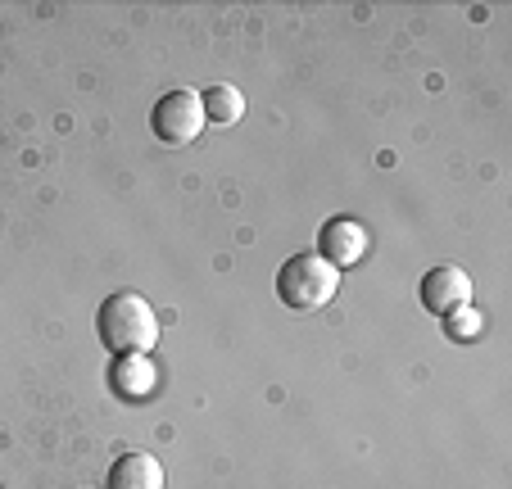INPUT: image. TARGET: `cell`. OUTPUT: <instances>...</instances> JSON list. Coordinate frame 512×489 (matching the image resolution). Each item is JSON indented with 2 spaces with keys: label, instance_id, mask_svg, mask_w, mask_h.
<instances>
[{
  "label": "cell",
  "instance_id": "277c9868",
  "mask_svg": "<svg viewBox=\"0 0 512 489\" xmlns=\"http://www.w3.org/2000/svg\"><path fill=\"white\" fill-rule=\"evenodd\" d=\"M422 308L435 317H449L454 308H467L472 304V277H467L458 263H440V268H431L422 277Z\"/></svg>",
  "mask_w": 512,
  "mask_h": 489
},
{
  "label": "cell",
  "instance_id": "7a4b0ae2",
  "mask_svg": "<svg viewBox=\"0 0 512 489\" xmlns=\"http://www.w3.org/2000/svg\"><path fill=\"white\" fill-rule=\"evenodd\" d=\"M336 290H340V272L322 254H295L277 272V299L286 308H295V313L327 308L336 299Z\"/></svg>",
  "mask_w": 512,
  "mask_h": 489
},
{
  "label": "cell",
  "instance_id": "5b68a950",
  "mask_svg": "<svg viewBox=\"0 0 512 489\" xmlns=\"http://www.w3.org/2000/svg\"><path fill=\"white\" fill-rule=\"evenodd\" d=\"M318 254L331 263L336 272L354 268V263H363V254H368V227L354 218H331L322 222L318 231Z\"/></svg>",
  "mask_w": 512,
  "mask_h": 489
},
{
  "label": "cell",
  "instance_id": "6da1fadb",
  "mask_svg": "<svg viewBox=\"0 0 512 489\" xmlns=\"http://www.w3.org/2000/svg\"><path fill=\"white\" fill-rule=\"evenodd\" d=\"M96 331L109 354H150L159 345V317L150 299L136 295V290H118L100 304Z\"/></svg>",
  "mask_w": 512,
  "mask_h": 489
},
{
  "label": "cell",
  "instance_id": "ba28073f",
  "mask_svg": "<svg viewBox=\"0 0 512 489\" xmlns=\"http://www.w3.org/2000/svg\"><path fill=\"white\" fill-rule=\"evenodd\" d=\"M200 105H204V123H213V127H236L245 118V96L232 87V82L209 87L200 96Z\"/></svg>",
  "mask_w": 512,
  "mask_h": 489
},
{
  "label": "cell",
  "instance_id": "8992f818",
  "mask_svg": "<svg viewBox=\"0 0 512 489\" xmlns=\"http://www.w3.org/2000/svg\"><path fill=\"white\" fill-rule=\"evenodd\" d=\"M155 363H150V354H118L114 363H109V385H114L118 399L136 403V399H150L155 394Z\"/></svg>",
  "mask_w": 512,
  "mask_h": 489
},
{
  "label": "cell",
  "instance_id": "9c48e42d",
  "mask_svg": "<svg viewBox=\"0 0 512 489\" xmlns=\"http://www.w3.org/2000/svg\"><path fill=\"white\" fill-rule=\"evenodd\" d=\"M440 322H445V336H449V340H458V345H463V340H476V336H481L485 317L476 313L472 304H467V308H454V313H449V317H440Z\"/></svg>",
  "mask_w": 512,
  "mask_h": 489
},
{
  "label": "cell",
  "instance_id": "52a82bcc",
  "mask_svg": "<svg viewBox=\"0 0 512 489\" xmlns=\"http://www.w3.org/2000/svg\"><path fill=\"white\" fill-rule=\"evenodd\" d=\"M105 489H164V462L141 449L123 453V458H114V467H109Z\"/></svg>",
  "mask_w": 512,
  "mask_h": 489
},
{
  "label": "cell",
  "instance_id": "3957f363",
  "mask_svg": "<svg viewBox=\"0 0 512 489\" xmlns=\"http://www.w3.org/2000/svg\"><path fill=\"white\" fill-rule=\"evenodd\" d=\"M150 127L164 145H191L195 136L204 132V105H200V91L182 87V91H168L155 109H150Z\"/></svg>",
  "mask_w": 512,
  "mask_h": 489
}]
</instances>
